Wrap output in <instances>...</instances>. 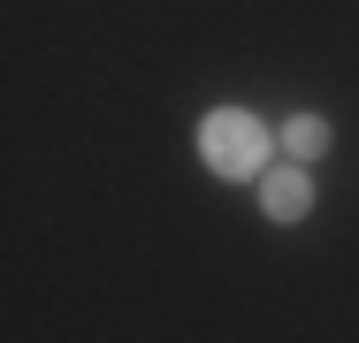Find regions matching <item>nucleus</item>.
I'll use <instances>...</instances> for the list:
<instances>
[{"label": "nucleus", "mask_w": 359, "mask_h": 343, "mask_svg": "<svg viewBox=\"0 0 359 343\" xmlns=\"http://www.w3.org/2000/svg\"><path fill=\"white\" fill-rule=\"evenodd\" d=\"M199 160L215 168L222 183L268 176V122H260L252 107H215V115L199 122Z\"/></svg>", "instance_id": "f257e3e1"}, {"label": "nucleus", "mask_w": 359, "mask_h": 343, "mask_svg": "<svg viewBox=\"0 0 359 343\" xmlns=\"http://www.w3.org/2000/svg\"><path fill=\"white\" fill-rule=\"evenodd\" d=\"M260 214H268V221H306V214H313L306 160H290V168H268V176H260Z\"/></svg>", "instance_id": "f03ea898"}, {"label": "nucleus", "mask_w": 359, "mask_h": 343, "mask_svg": "<svg viewBox=\"0 0 359 343\" xmlns=\"http://www.w3.org/2000/svg\"><path fill=\"white\" fill-rule=\"evenodd\" d=\"M283 145H290V160H321L329 153V115H290Z\"/></svg>", "instance_id": "7ed1b4c3"}]
</instances>
